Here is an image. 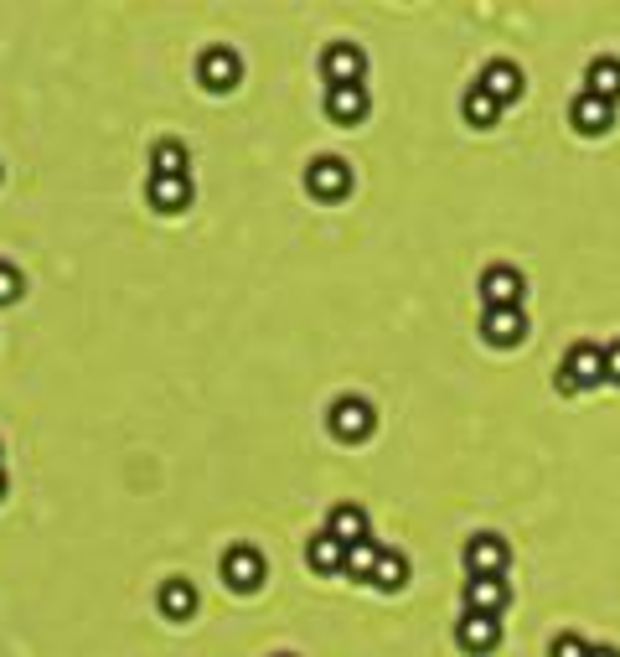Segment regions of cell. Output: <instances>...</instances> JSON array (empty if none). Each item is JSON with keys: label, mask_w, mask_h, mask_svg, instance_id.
<instances>
[{"label": "cell", "mask_w": 620, "mask_h": 657, "mask_svg": "<svg viewBox=\"0 0 620 657\" xmlns=\"http://www.w3.org/2000/svg\"><path fill=\"white\" fill-rule=\"evenodd\" d=\"M600 379H605V347H595V342H574L569 358H563V368H559V389L580 394V389H595Z\"/></svg>", "instance_id": "cell-1"}, {"label": "cell", "mask_w": 620, "mask_h": 657, "mask_svg": "<svg viewBox=\"0 0 620 657\" xmlns=\"http://www.w3.org/2000/svg\"><path fill=\"white\" fill-rule=\"evenodd\" d=\"M321 73H326L331 88H351V83H362V73H368V52L351 47V41H331L326 58H321Z\"/></svg>", "instance_id": "cell-2"}, {"label": "cell", "mask_w": 620, "mask_h": 657, "mask_svg": "<svg viewBox=\"0 0 620 657\" xmlns=\"http://www.w3.org/2000/svg\"><path fill=\"white\" fill-rule=\"evenodd\" d=\"M506 559H512V549H506L502 534H476L465 543V570H470V575L506 580Z\"/></svg>", "instance_id": "cell-3"}, {"label": "cell", "mask_w": 620, "mask_h": 657, "mask_svg": "<svg viewBox=\"0 0 620 657\" xmlns=\"http://www.w3.org/2000/svg\"><path fill=\"white\" fill-rule=\"evenodd\" d=\"M372 425H378V415H372L368 398L347 394L331 404V435L336 440H362V435H372Z\"/></svg>", "instance_id": "cell-4"}, {"label": "cell", "mask_w": 620, "mask_h": 657, "mask_svg": "<svg viewBox=\"0 0 620 657\" xmlns=\"http://www.w3.org/2000/svg\"><path fill=\"white\" fill-rule=\"evenodd\" d=\"M310 198H321V202H342L351 192V166L347 160H336V156H321V160H310Z\"/></svg>", "instance_id": "cell-5"}, {"label": "cell", "mask_w": 620, "mask_h": 657, "mask_svg": "<svg viewBox=\"0 0 620 657\" xmlns=\"http://www.w3.org/2000/svg\"><path fill=\"white\" fill-rule=\"evenodd\" d=\"M527 296V279L512 270V264H491L481 275V300H486V311H497V306H523Z\"/></svg>", "instance_id": "cell-6"}, {"label": "cell", "mask_w": 620, "mask_h": 657, "mask_svg": "<svg viewBox=\"0 0 620 657\" xmlns=\"http://www.w3.org/2000/svg\"><path fill=\"white\" fill-rule=\"evenodd\" d=\"M264 554L259 549H249V543H238V549H228L223 554V580H228L233 590H259L264 585Z\"/></svg>", "instance_id": "cell-7"}, {"label": "cell", "mask_w": 620, "mask_h": 657, "mask_svg": "<svg viewBox=\"0 0 620 657\" xmlns=\"http://www.w3.org/2000/svg\"><path fill=\"white\" fill-rule=\"evenodd\" d=\"M506 600H512V590H506V580H491V575H470V580H465V611H476V617H497V621H502Z\"/></svg>", "instance_id": "cell-8"}, {"label": "cell", "mask_w": 620, "mask_h": 657, "mask_svg": "<svg viewBox=\"0 0 620 657\" xmlns=\"http://www.w3.org/2000/svg\"><path fill=\"white\" fill-rule=\"evenodd\" d=\"M455 642H461L470 657H486L497 653V642H502V621L497 617H476V611H465L461 626H455Z\"/></svg>", "instance_id": "cell-9"}, {"label": "cell", "mask_w": 620, "mask_h": 657, "mask_svg": "<svg viewBox=\"0 0 620 657\" xmlns=\"http://www.w3.org/2000/svg\"><path fill=\"white\" fill-rule=\"evenodd\" d=\"M481 337L491 342V347H517V342L527 337V316H523V306H497V311H486Z\"/></svg>", "instance_id": "cell-10"}, {"label": "cell", "mask_w": 620, "mask_h": 657, "mask_svg": "<svg viewBox=\"0 0 620 657\" xmlns=\"http://www.w3.org/2000/svg\"><path fill=\"white\" fill-rule=\"evenodd\" d=\"M196 79H202V88H213V94H228L233 83H238V52H233V47H207L202 62H196Z\"/></svg>", "instance_id": "cell-11"}, {"label": "cell", "mask_w": 620, "mask_h": 657, "mask_svg": "<svg viewBox=\"0 0 620 657\" xmlns=\"http://www.w3.org/2000/svg\"><path fill=\"white\" fill-rule=\"evenodd\" d=\"M569 124H574L580 135H605V130L616 124V104L595 99V94H580V99L569 104Z\"/></svg>", "instance_id": "cell-12"}, {"label": "cell", "mask_w": 620, "mask_h": 657, "mask_svg": "<svg viewBox=\"0 0 620 657\" xmlns=\"http://www.w3.org/2000/svg\"><path fill=\"white\" fill-rule=\"evenodd\" d=\"M481 94H491L497 104H512V99H523V73H517V62H506V58H497V62H486V73H481V83H476Z\"/></svg>", "instance_id": "cell-13"}, {"label": "cell", "mask_w": 620, "mask_h": 657, "mask_svg": "<svg viewBox=\"0 0 620 657\" xmlns=\"http://www.w3.org/2000/svg\"><path fill=\"white\" fill-rule=\"evenodd\" d=\"M326 534L351 549V543H362V538H368V513H362L357 502H336V507H331V518H326Z\"/></svg>", "instance_id": "cell-14"}, {"label": "cell", "mask_w": 620, "mask_h": 657, "mask_svg": "<svg viewBox=\"0 0 620 657\" xmlns=\"http://www.w3.org/2000/svg\"><path fill=\"white\" fill-rule=\"evenodd\" d=\"M155 213H187L192 207V177H151Z\"/></svg>", "instance_id": "cell-15"}, {"label": "cell", "mask_w": 620, "mask_h": 657, "mask_svg": "<svg viewBox=\"0 0 620 657\" xmlns=\"http://www.w3.org/2000/svg\"><path fill=\"white\" fill-rule=\"evenodd\" d=\"M326 115L336 124H362L368 120V88L351 83V88H331L326 94Z\"/></svg>", "instance_id": "cell-16"}, {"label": "cell", "mask_w": 620, "mask_h": 657, "mask_svg": "<svg viewBox=\"0 0 620 657\" xmlns=\"http://www.w3.org/2000/svg\"><path fill=\"white\" fill-rule=\"evenodd\" d=\"M584 94L616 104L620 99V58H595V62H589V73H584Z\"/></svg>", "instance_id": "cell-17"}, {"label": "cell", "mask_w": 620, "mask_h": 657, "mask_svg": "<svg viewBox=\"0 0 620 657\" xmlns=\"http://www.w3.org/2000/svg\"><path fill=\"white\" fill-rule=\"evenodd\" d=\"M306 559H310V570H315V575H342V564H347V543H336V538L321 528V534L310 538Z\"/></svg>", "instance_id": "cell-18"}, {"label": "cell", "mask_w": 620, "mask_h": 657, "mask_svg": "<svg viewBox=\"0 0 620 657\" xmlns=\"http://www.w3.org/2000/svg\"><path fill=\"white\" fill-rule=\"evenodd\" d=\"M160 611L171 621H187L196 611V590L187 580H166V585H160Z\"/></svg>", "instance_id": "cell-19"}, {"label": "cell", "mask_w": 620, "mask_h": 657, "mask_svg": "<svg viewBox=\"0 0 620 657\" xmlns=\"http://www.w3.org/2000/svg\"><path fill=\"white\" fill-rule=\"evenodd\" d=\"M372 585H378V590H404L408 585V559L398 554V549H383L378 570H372Z\"/></svg>", "instance_id": "cell-20"}, {"label": "cell", "mask_w": 620, "mask_h": 657, "mask_svg": "<svg viewBox=\"0 0 620 657\" xmlns=\"http://www.w3.org/2000/svg\"><path fill=\"white\" fill-rule=\"evenodd\" d=\"M378 559H383V549H378L372 538H362V543H351V549H347V564H342V575L368 580V585H372V570H378Z\"/></svg>", "instance_id": "cell-21"}, {"label": "cell", "mask_w": 620, "mask_h": 657, "mask_svg": "<svg viewBox=\"0 0 620 657\" xmlns=\"http://www.w3.org/2000/svg\"><path fill=\"white\" fill-rule=\"evenodd\" d=\"M151 166L155 177H187V145L181 140H160L151 151Z\"/></svg>", "instance_id": "cell-22"}, {"label": "cell", "mask_w": 620, "mask_h": 657, "mask_svg": "<svg viewBox=\"0 0 620 657\" xmlns=\"http://www.w3.org/2000/svg\"><path fill=\"white\" fill-rule=\"evenodd\" d=\"M465 120L476 124V130H486V124L502 120V104L491 99V94H481V88H470V94H465Z\"/></svg>", "instance_id": "cell-23"}, {"label": "cell", "mask_w": 620, "mask_h": 657, "mask_svg": "<svg viewBox=\"0 0 620 657\" xmlns=\"http://www.w3.org/2000/svg\"><path fill=\"white\" fill-rule=\"evenodd\" d=\"M548 657H589V642H584L580 632H559L553 647H548Z\"/></svg>", "instance_id": "cell-24"}, {"label": "cell", "mask_w": 620, "mask_h": 657, "mask_svg": "<svg viewBox=\"0 0 620 657\" xmlns=\"http://www.w3.org/2000/svg\"><path fill=\"white\" fill-rule=\"evenodd\" d=\"M11 300H21V270L0 260V306H11Z\"/></svg>", "instance_id": "cell-25"}, {"label": "cell", "mask_w": 620, "mask_h": 657, "mask_svg": "<svg viewBox=\"0 0 620 657\" xmlns=\"http://www.w3.org/2000/svg\"><path fill=\"white\" fill-rule=\"evenodd\" d=\"M605 383H620V342L605 347Z\"/></svg>", "instance_id": "cell-26"}, {"label": "cell", "mask_w": 620, "mask_h": 657, "mask_svg": "<svg viewBox=\"0 0 620 657\" xmlns=\"http://www.w3.org/2000/svg\"><path fill=\"white\" fill-rule=\"evenodd\" d=\"M589 657H620L616 647H589Z\"/></svg>", "instance_id": "cell-27"}, {"label": "cell", "mask_w": 620, "mask_h": 657, "mask_svg": "<svg viewBox=\"0 0 620 657\" xmlns=\"http://www.w3.org/2000/svg\"><path fill=\"white\" fill-rule=\"evenodd\" d=\"M0 492H5V477H0Z\"/></svg>", "instance_id": "cell-28"}]
</instances>
